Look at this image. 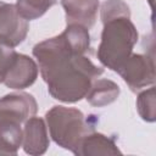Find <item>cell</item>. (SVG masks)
Here are the masks:
<instances>
[{"label": "cell", "instance_id": "cell-1", "mask_svg": "<svg viewBox=\"0 0 156 156\" xmlns=\"http://www.w3.org/2000/svg\"><path fill=\"white\" fill-rule=\"evenodd\" d=\"M48 121H50L51 135L55 141L74 151V147H78L76 134L80 135L83 129V115L77 110H67L57 106L48 112Z\"/></svg>", "mask_w": 156, "mask_h": 156}, {"label": "cell", "instance_id": "cell-2", "mask_svg": "<svg viewBox=\"0 0 156 156\" xmlns=\"http://www.w3.org/2000/svg\"><path fill=\"white\" fill-rule=\"evenodd\" d=\"M27 24L13 6L0 2V41L6 45H16L23 40Z\"/></svg>", "mask_w": 156, "mask_h": 156}, {"label": "cell", "instance_id": "cell-3", "mask_svg": "<svg viewBox=\"0 0 156 156\" xmlns=\"http://www.w3.org/2000/svg\"><path fill=\"white\" fill-rule=\"evenodd\" d=\"M24 150L28 154H43L48 146L45 128L41 119L32 118L26 124Z\"/></svg>", "mask_w": 156, "mask_h": 156}, {"label": "cell", "instance_id": "cell-4", "mask_svg": "<svg viewBox=\"0 0 156 156\" xmlns=\"http://www.w3.org/2000/svg\"><path fill=\"white\" fill-rule=\"evenodd\" d=\"M54 2L55 0H18L17 11L26 18H34L44 13Z\"/></svg>", "mask_w": 156, "mask_h": 156}, {"label": "cell", "instance_id": "cell-5", "mask_svg": "<svg viewBox=\"0 0 156 156\" xmlns=\"http://www.w3.org/2000/svg\"><path fill=\"white\" fill-rule=\"evenodd\" d=\"M116 94H118V87L117 85L112 84L111 88H108V87H100L99 83H98L94 87L91 95L89 98H87V99H89L90 102L94 104V105H100V100L101 99H105L104 100L105 104H108V102L115 100Z\"/></svg>", "mask_w": 156, "mask_h": 156}]
</instances>
